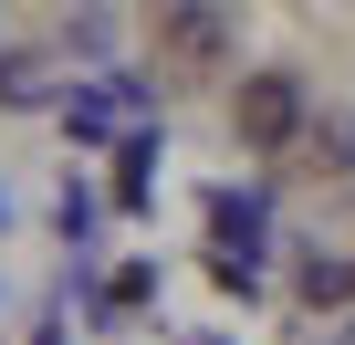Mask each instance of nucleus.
Here are the masks:
<instances>
[{"label":"nucleus","instance_id":"f257e3e1","mask_svg":"<svg viewBox=\"0 0 355 345\" xmlns=\"http://www.w3.org/2000/svg\"><path fill=\"white\" fill-rule=\"evenodd\" d=\"M230 115H241V146H293V136H303V74H282V63L251 74Z\"/></svg>","mask_w":355,"mask_h":345},{"label":"nucleus","instance_id":"f03ea898","mask_svg":"<svg viewBox=\"0 0 355 345\" xmlns=\"http://www.w3.org/2000/svg\"><path fill=\"white\" fill-rule=\"evenodd\" d=\"M220 42H230L220 11H167V53H178V63H220Z\"/></svg>","mask_w":355,"mask_h":345},{"label":"nucleus","instance_id":"7ed1b4c3","mask_svg":"<svg viewBox=\"0 0 355 345\" xmlns=\"http://www.w3.org/2000/svg\"><path fill=\"white\" fill-rule=\"evenodd\" d=\"M209 220L241 241V262H251V241H261V199H209Z\"/></svg>","mask_w":355,"mask_h":345},{"label":"nucleus","instance_id":"20e7f679","mask_svg":"<svg viewBox=\"0 0 355 345\" xmlns=\"http://www.w3.org/2000/svg\"><path fill=\"white\" fill-rule=\"evenodd\" d=\"M345 293H355V272H345V262H303V303H313V314H324V303H345Z\"/></svg>","mask_w":355,"mask_h":345},{"label":"nucleus","instance_id":"39448f33","mask_svg":"<svg viewBox=\"0 0 355 345\" xmlns=\"http://www.w3.org/2000/svg\"><path fill=\"white\" fill-rule=\"evenodd\" d=\"M146 167H157V136H125V178H115V199H125V210L146 199Z\"/></svg>","mask_w":355,"mask_h":345},{"label":"nucleus","instance_id":"423d86ee","mask_svg":"<svg viewBox=\"0 0 355 345\" xmlns=\"http://www.w3.org/2000/svg\"><path fill=\"white\" fill-rule=\"evenodd\" d=\"M146 293H157V272H146V262H125V272L105 283V303H146Z\"/></svg>","mask_w":355,"mask_h":345},{"label":"nucleus","instance_id":"0eeeda50","mask_svg":"<svg viewBox=\"0 0 355 345\" xmlns=\"http://www.w3.org/2000/svg\"><path fill=\"white\" fill-rule=\"evenodd\" d=\"M334 345H355V324H345V335H334Z\"/></svg>","mask_w":355,"mask_h":345},{"label":"nucleus","instance_id":"6e6552de","mask_svg":"<svg viewBox=\"0 0 355 345\" xmlns=\"http://www.w3.org/2000/svg\"><path fill=\"white\" fill-rule=\"evenodd\" d=\"M199 345H220V335H199Z\"/></svg>","mask_w":355,"mask_h":345},{"label":"nucleus","instance_id":"1a4fd4ad","mask_svg":"<svg viewBox=\"0 0 355 345\" xmlns=\"http://www.w3.org/2000/svg\"><path fill=\"white\" fill-rule=\"evenodd\" d=\"M345 157H355V146H345Z\"/></svg>","mask_w":355,"mask_h":345}]
</instances>
